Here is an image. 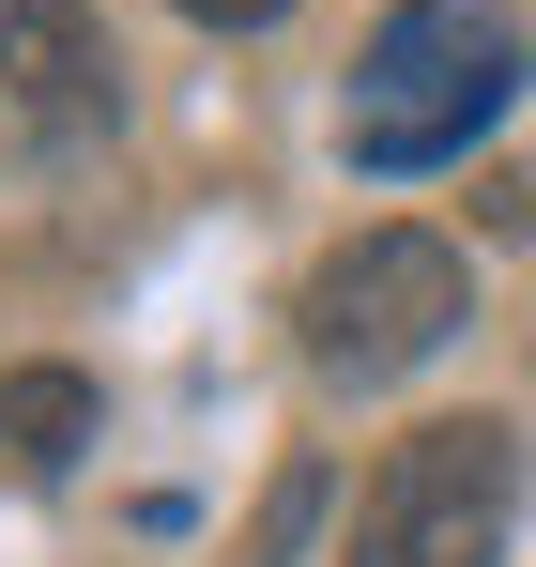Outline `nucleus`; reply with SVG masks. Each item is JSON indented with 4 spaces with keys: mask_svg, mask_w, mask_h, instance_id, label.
<instances>
[{
    "mask_svg": "<svg viewBox=\"0 0 536 567\" xmlns=\"http://www.w3.org/2000/svg\"><path fill=\"white\" fill-rule=\"evenodd\" d=\"M522 93V16L506 0H399L383 31H368L353 93H338V138H353V169H445L475 154L491 123Z\"/></svg>",
    "mask_w": 536,
    "mask_h": 567,
    "instance_id": "f257e3e1",
    "label": "nucleus"
},
{
    "mask_svg": "<svg viewBox=\"0 0 536 567\" xmlns=\"http://www.w3.org/2000/svg\"><path fill=\"white\" fill-rule=\"evenodd\" d=\"M460 322H475L460 246H430V230H353V246L307 277V369L322 383H399V369H430Z\"/></svg>",
    "mask_w": 536,
    "mask_h": 567,
    "instance_id": "f03ea898",
    "label": "nucleus"
},
{
    "mask_svg": "<svg viewBox=\"0 0 536 567\" xmlns=\"http://www.w3.org/2000/svg\"><path fill=\"white\" fill-rule=\"evenodd\" d=\"M506 522H522V445L491 414H445V430H414L399 461L368 475L338 567H491Z\"/></svg>",
    "mask_w": 536,
    "mask_h": 567,
    "instance_id": "7ed1b4c3",
    "label": "nucleus"
},
{
    "mask_svg": "<svg viewBox=\"0 0 536 567\" xmlns=\"http://www.w3.org/2000/svg\"><path fill=\"white\" fill-rule=\"evenodd\" d=\"M0 123L31 154H78V138L123 123V47L78 0H0Z\"/></svg>",
    "mask_w": 536,
    "mask_h": 567,
    "instance_id": "20e7f679",
    "label": "nucleus"
},
{
    "mask_svg": "<svg viewBox=\"0 0 536 567\" xmlns=\"http://www.w3.org/2000/svg\"><path fill=\"white\" fill-rule=\"evenodd\" d=\"M78 445H92V383L78 369H16L0 383V461L16 475H78Z\"/></svg>",
    "mask_w": 536,
    "mask_h": 567,
    "instance_id": "39448f33",
    "label": "nucleus"
},
{
    "mask_svg": "<svg viewBox=\"0 0 536 567\" xmlns=\"http://www.w3.org/2000/svg\"><path fill=\"white\" fill-rule=\"evenodd\" d=\"M199 31H261V16H291V0H184Z\"/></svg>",
    "mask_w": 536,
    "mask_h": 567,
    "instance_id": "423d86ee",
    "label": "nucleus"
}]
</instances>
